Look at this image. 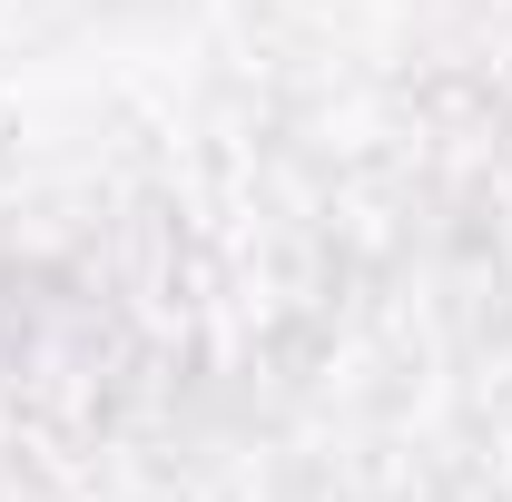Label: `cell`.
<instances>
[]
</instances>
